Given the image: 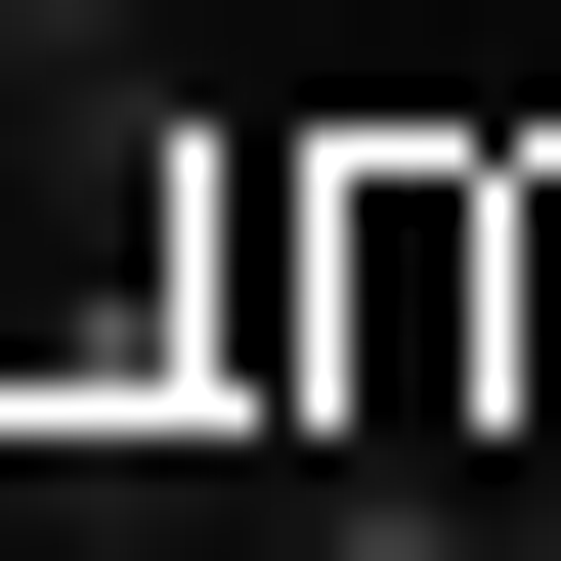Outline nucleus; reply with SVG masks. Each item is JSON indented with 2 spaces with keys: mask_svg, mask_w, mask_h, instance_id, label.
<instances>
[{
  "mask_svg": "<svg viewBox=\"0 0 561 561\" xmlns=\"http://www.w3.org/2000/svg\"><path fill=\"white\" fill-rule=\"evenodd\" d=\"M0 87H173V0H0Z\"/></svg>",
  "mask_w": 561,
  "mask_h": 561,
  "instance_id": "f257e3e1",
  "label": "nucleus"
},
{
  "mask_svg": "<svg viewBox=\"0 0 561 561\" xmlns=\"http://www.w3.org/2000/svg\"><path fill=\"white\" fill-rule=\"evenodd\" d=\"M476 432H561V173H518V346H476Z\"/></svg>",
  "mask_w": 561,
  "mask_h": 561,
  "instance_id": "f03ea898",
  "label": "nucleus"
}]
</instances>
